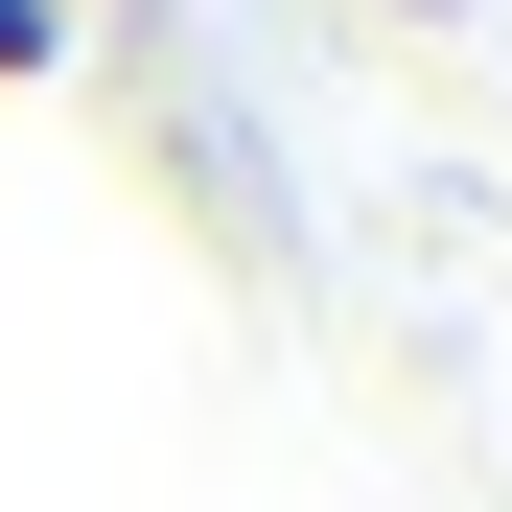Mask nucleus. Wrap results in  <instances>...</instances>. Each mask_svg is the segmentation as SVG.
<instances>
[{
  "label": "nucleus",
  "mask_w": 512,
  "mask_h": 512,
  "mask_svg": "<svg viewBox=\"0 0 512 512\" xmlns=\"http://www.w3.org/2000/svg\"><path fill=\"white\" fill-rule=\"evenodd\" d=\"M70 70V0H0V94H47Z\"/></svg>",
  "instance_id": "1"
}]
</instances>
